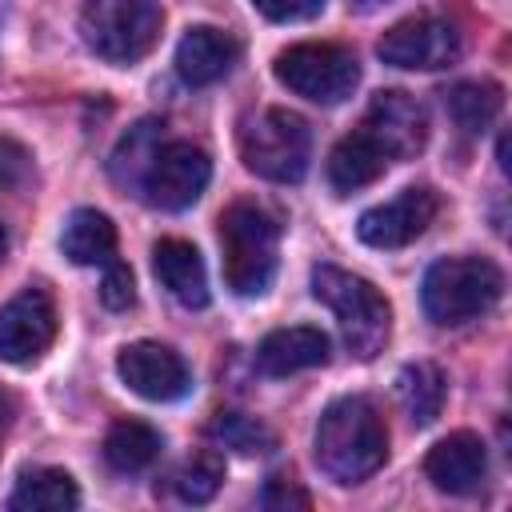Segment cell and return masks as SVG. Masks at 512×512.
<instances>
[{
  "mask_svg": "<svg viewBox=\"0 0 512 512\" xmlns=\"http://www.w3.org/2000/svg\"><path fill=\"white\" fill-rule=\"evenodd\" d=\"M388 456V428L368 396H340L320 412L316 464L336 484L368 480Z\"/></svg>",
  "mask_w": 512,
  "mask_h": 512,
  "instance_id": "1",
  "label": "cell"
},
{
  "mask_svg": "<svg viewBox=\"0 0 512 512\" xmlns=\"http://www.w3.org/2000/svg\"><path fill=\"white\" fill-rule=\"evenodd\" d=\"M276 248H280V224L272 212L260 204H232L220 216V264H224V284L252 300L264 296L272 276H276Z\"/></svg>",
  "mask_w": 512,
  "mask_h": 512,
  "instance_id": "2",
  "label": "cell"
},
{
  "mask_svg": "<svg viewBox=\"0 0 512 512\" xmlns=\"http://www.w3.org/2000/svg\"><path fill=\"white\" fill-rule=\"evenodd\" d=\"M312 296L336 316L348 352H356L360 360H372L388 344L392 308L380 296V288L364 276H352L336 264H320L312 268Z\"/></svg>",
  "mask_w": 512,
  "mask_h": 512,
  "instance_id": "3",
  "label": "cell"
},
{
  "mask_svg": "<svg viewBox=\"0 0 512 512\" xmlns=\"http://www.w3.org/2000/svg\"><path fill=\"white\" fill-rule=\"evenodd\" d=\"M504 292V272L484 256H448L424 272L420 304L432 324L456 328L484 316Z\"/></svg>",
  "mask_w": 512,
  "mask_h": 512,
  "instance_id": "4",
  "label": "cell"
},
{
  "mask_svg": "<svg viewBox=\"0 0 512 512\" xmlns=\"http://www.w3.org/2000/svg\"><path fill=\"white\" fill-rule=\"evenodd\" d=\"M240 156L244 164L276 184H296L312 160L308 120L288 108H260L240 124Z\"/></svg>",
  "mask_w": 512,
  "mask_h": 512,
  "instance_id": "5",
  "label": "cell"
},
{
  "mask_svg": "<svg viewBox=\"0 0 512 512\" xmlns=\"http://www.w3.org/2000/svg\"><path fill=\"white\" fill-rule=\"evenodd\" d=\"M164 12L156 0H84L80 36L108 64H136L160 40Z\"/></svg>",
  "mask_w": 512,
  "mask_h": 512,
  "instance_id": "6",
  "label": "cell"
},
{
  "mask_svg": "<svg viewBox=\"0 0 512 512\" xmlns=\"http://www.w3.org/2000/svg\"><path fill=\"white\" fill-rule=\"evenodd\" d=\"M276 80L312 104H340L344 96H352L360 80V64L344 44L308 40L276 56Z\"/></svg>",
  "mask_w": 512,
  "mask_h": 512,
  "instance_id": "7",
  "label": "cell"
},
{
  "mask_svg": "<svg viewBox=\"0 0 512 512\" xmlns=\"http://www.w3.org/2000/svg\"><path fill=\"white\" fill-rule=\"evenodd\" d=\"M208 176H212V160L204 148H196L192 140H164L144 172L140 192L152 208L184 212L204 196Z\"/></svg>",
  "mask_w": 512,
  "mask_h": 512,
  "instance_id": "8",
  "label": "cell"
},
{
  "mask_svg": "<svg viewBox=\"0 0 512 512\" xmlns=\"http://www.w3.org/2000/svg\"><path fill=\"white\" fill-rule=\"evenodd\" d=\"M460 32L452 20L440 16H408L400 24H392L376 52L384 64L392 68H416V72H432V68H448L460 60Z\"/></svg>",
  "mask_w": 512,
  "mask_h": 512,
  "instance_id": "9",
  "label": "cell"
},
{
  "mask_svg": "<svg viewBox=\"0 0 512 512\" xmlns=\"http://www.w3.org/2000/svg\"><path fill=\"white\" fill-rule=\"evenodd\" d=\"M56 340V304L44 288H24L0 308V360L36 364Z\"/></svg>",
  "mask_w": 512,
  "mask_h": 512,
  "instance_id": "10",
  "label": "cell"
},
{
  "mask_svg": "<svg viewBox=\"0 0 512 512\" xmlns=\"http://www.w3.org/2000/svg\"><path fill=\"white\" fill-rule=\"evenodd\" d=\"M116 372L120 380L144 396V400H156V404H168V400H180L188 388H192V372L184 364V356L168 344H156V340H136L128 344L120 356H116Z\"/></svg>",
  "mask_w": 512,
  "mask_h": 512,
  "instance_id": "11",
  "label": "cell"
},
{
  "mask_svg": "<svg viewBox=\"0 0 512 512\" xmlns=\"http://www.w3.org/2000/svg\"><path fill=\"white\" fill-rule=\"evenodd\" d=\"M440 212V200L432 188H404L400 196L368 208L360 220H356V232L368 248H404L412 244Z\"/></svg>",
  "mask_w": 512,
  "mask_h": 512,
  "instance_id": "12",
  "label": "cell"
},
{
  "mask_svg": "<svg viewBox=\"0 0 512 512\" xmlns=\"http://www.w3.org/2000/svg\"><path fill=\"white\" fill-rule=\"evenodd\" d=\"M360 128L388 152V160L416 156L424 148V140H428V116H424V108L416 104V96H408L400 88L376 92Z\"/></svg>",
  "mask_w": 512,
  "mask_h": 512,
  "instance_id": "13",
  "label": "cell"
},
{
  "mask_svg": "<svg viewBox=\"0 0 512 512\" xmlns=\"http://www.w3.org/2000/svg\"><path fill=\"white\" fill-rule=\"evenodd\" d=\"M424 476L432 480V488L448 492V496H468L484 484L488 476V452L484 440L476 432H452L444 440H436L424 456Z\"/></svg>",
  "mask_w": 512,
  "mask_h": 512,
  "instance_id": "14",
  "label": "cell"
},
{
  "mask_svg": "<svg viewBox=\"0 0 512 512\" xmlns=\"http://www.w3.org/2000/svg\"><path fill=\"white\" fill-rule=\"evenodd\" d=\"M236 56H240V44L228 32L200 24V28H188L176 44V72H180L184 84L204 88V84L224 80L232 72Z\"/></svg>",
  "mask_w": 512,
  "mask_h": 512,
  "instance_id": "15",
  "label": "cell"
},
{
  "mask_svg": "<svg viewBox=\"0 0 512 512\" xmlns=\"http://www.w3.org/2000/svg\"><path fill=\"white\" fill-rule=\"evenodd\" d=\"M320 364H328V336L308 324L276 328L256 348V368L264 376H292V372L320 368Z\"/></svg>",
  "mask_w": 512,
  "mask_h": 512,
  "instance_id": "16",
  "label": "cell"
},
{
  "mask_svg": "<svg viewBox=\"0 0 512 512\" xmlns=\"http://www.w3.org/2000/svg\"><path fill=\"white\" fill-rule=\"evenodd\" d=\"M152 268H156V280L168 288V296L184 308H204L208 304V272H204V260L200 252L188 244V240H156L152 248Z\"/></svg>",
  "mask_w": 512,
  "mask_h": 512,
  "instance_id": "17",
  "label": "cell"
},
{
  "mask_svg": "<svg viewBox=\"0 0 512 512\" xmlns=\"http://www.w3.org/2000/svg\"><path fill=\"white\" fill-rule=\"evenodd\" d=\"M384 164H388V152L360 128V132L344 136V140L332 148V156H328V184H332L340 196H344V192H356V188L372 184V180L384 172Z\"/></svg>",
  "mask_w": 512,
  "mask_h": 512,
  "instance_id": "18",
  "label": "cell"
},
{
  "mask_svg": "<svg viewBox=\"0 0 512 512\" xmlns=\"http://www.w3.org/2000/svg\"><path fill=\"white\" fill-rule=\"evenodd\" d=\"M60 252L72 264H108V260H116V228H112V220L104 212H96V208H76L64 220Z\"/></svg>",
  "mask_w": 512,
  "mask_h": 512,
  "instance_id": "19",
  "label": "cell"
},
{
  "mask_svg": "<svg viewBox=\"0 0 512 512\" xmlns=\"http://www.w3.org/2000/svg\"><path fill=\"white\" fill-rule=\"evenodd\" d=\"M16 512H68L80 504V488L64 468H28L8 500Z\"/></svg>",
  "mask_w": 512,
  "mask_h": 512,
  "instance_id": "20",
  "label": "cell"
},
{
  "mask_svg": "<svg viewBox=\"0 0 512 512\" xmlns=\"http://www.w3.org/2000/svg\"><path fill=\"white\" fill-rule=\"evenodd\" d=\"M444 104H448V116L456 120V128H464L468 136H480L500 116L504 92L492 80H460L444 92Z\"/></svg>",
  "mask_w": 512,
  "mask_h": 512,
  "instance_id": "21",
  "label": "cell"
},
{
  "mask_svg": "<svg viewBox=\"0 0 512 512\" xmlns=\"http://www.w3.org/2000/svg\"><path fill=\"white\" fill-rule=\"evenodd\" d=\"M396 396H400V408L408 412V420L416 428L432 424L444 408V376L436 364H404L400 376H396Z\"/></svg>",
  "mask_w": 512,
  "mask_h": 512,
  "instance_id": "22",
  "label": "cell"
},
{
  "mask_svg": "<svg viewBox=\"0 0 512 512\" xmlns=\"http://www.w3.org/2000/svg\"><path fill=\"white\" fill-rule=\"evenodd\" d=\"M160 456V432L144 420H116L104 436V460L116 472H140Z\"/></svg>",
  "mask_w": 512,
  "mask_h": 512,
  "instance_id": "23",
  "label": "cell"
},
{
  "mask_svg": "<svg viewBox=\"0 0 512 512\" xmlns=\"http://www.w3.org/2000/svg\"><path fill=\"white\" fill-rule=\"evenodd\" d=\"M160 128H164V124H156V120H140L136 128L124 132V140H120L116 152H112V180H116L120 188H136V192H140L144 172H148L156 148L164 144Z\"/></svg>",
  "mask_w": 512,
  "mask_h": 512,
  "instance_id": "24",
  "label": "cell"
},
{
  "mask_svg": "<svg viewBox=\"0 0 512 512\" xmlns=\"http://www.w3.org/2000/svg\"><path fill=\"white\" fill-rule=\"evenodd\" d=\"M208 436L220 440L224 448L240 452V456H260V452L276 448V436L260 420H252L244 412H216L212 424H208Z\"/></svg>",
  "mask_w": 512,
  "mask_h": 512,
  "instance_id": "25",
  "label": "cell"
},
{
  "mask_svg": "<svg viewBox=\"0 0 512 512\" xmlns=\"http://www.w3.org/2000/svg\"><path fill=\"white\" fill-rule=\"evenodd\" d=\"M220 480H224V460L216 452H200L192 456L180 472H176V496L184 504H208L216 492H220Z\"/></svg>",
  "mask_w": 512,
  "mask_h": 512,
  "instance_id": "26",
  "label": "cell"
},
{
  "mask_svg": "<svg viewBox=\"0 0 512 512\" xmlns=\"http://www.w3.org/2000/svg\"><path fill=\"white\" fill-rule=\"evenodd\" d=\"M100 300H104V308H112V312H124V308H132V300H136V284H132V272H128V264H120V260H108V264H104Z\"/></svg>",
  "mask_w": 512,
  "mask_h": 512,
  "instance_id": "27",
  "label": "cell"
},
{
  "mask_svg": "<svg viewBox=\"0 0 512 512\" xmlns=\"http://www.w3.org/2000/svg\"><path fill=\"white\" fill-rule=\"evenodd\" d=\"M252 8L276 24H296V20H312L324 0H252Z\"/></svg>",
  "mask_w": 512,
  "mask_h": 512,
  "instance_id": "28",
  "label": "cell"
},
{
  "mask_svg": "<svg viewBox=\"0 0 512 512\" xmlns=\"http://www.w3.org/2000/svg\"><path fill=\"white\" fill-rule=\"evenodd\" d=\"M28 148L20 144V140H12V136H0V192L4 188H12V184H20L24 176H28Z\"/></svg>",
  "mask_w": 512,
  "mask_h": 512,
  "instance_id": "29",
  "label": "cell"
},
{
  "mask_svg": "<svg viewBox=\"0 0 512 512\" xmlns=\"http://www.w3.org/2000/svg\"><path fill=\"white\" fill-rule=\"evenodd\" d=\"M260 500H264V508H308V492H300L296 480H288V476H272L264 484Z\"/></svg>",
  "mask_w": 512,
  "mask_h": 512,
  "instance_id": "30",
  "label": "cell"
},
{
  "mask_svg": "<svg viewBox=\"0 0 512 512\" xmlns=\"http://www.w3.org/2000/svg\"><path fill=\"white\" fill-rule=\"evenodd\" d=\"M4 256H8V232H4V224H0V264H4Z\"/></svg>",
  "mask_w": 512,
  "mask_h": 512,
  "instance_id": "31",
  "label": "cell"
},
{
  "mask_svg": "<svg viewBox=\"0 0 512 512\" xmlns=\"http://www.w3.org/2000/svg\"><path fill=\"white\" fill-rule=\"evenodd\" d=\"M348 4H356V8H376V4H384V0H348Z\"/></svg>",
  "mask_w": 512,
  "mask_h": 512,
  "instance_id": "32",
  "label": "cell"
}]
</instances>
